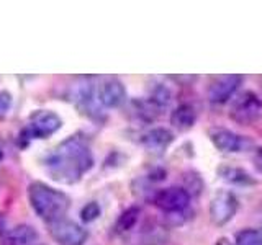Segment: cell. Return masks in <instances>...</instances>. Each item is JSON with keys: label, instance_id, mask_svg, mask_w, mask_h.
<instances>
[{"label": "cell", "instance_id": "obj_16", "mask_svg": "<svg viewBox=\"0 0 262 245\" xmlns=\"http://www.w3.org/2000/svg\"><path fill=\"white\" fill-rule=\"evenodd\" d=\"M236 245H262V232L257 229H243L236 234Z\"/></svg>", "mask_w": 262, "mask_h": 245}, {"label": "cell", "instance_id": "obj_2", "mask_svg": "<svg viewBox=\"0 0 262 245\" xmlns=\"http://www.w3.org/2000/svg\"><path fill=\"white\" fill-rule=\"evenodd\" d=\"M28 201L36 216H39L48 224L64 219L71 206L68 194L43 182H33L28 186Z\"/></svg>", "mask_w": 262, "mask_h": 245}, {"label": "cell", "instance_id": "obj_11", "mask_svg": "<svg viewBox=\"0 0 262 245\" xmlns=\"http://www.w3.org/2000/svg\"><path fill=\"white\" fill-rule=\"evenodd\" d=\"M216 175L223 180L225 183L231 185V186H241V188H248L254 186L257 182L248 170H244L241 167L236 165H229V163H221L216 168Z\"/></svg>", "mask_w": 262, "mask_h": 245}, {"label": "cell", "instance_id": "obj_5", "mask_svg": "<svg viewBox=\"0 0 262 245\" xmlns=\"http://www.w3.org/2000/svg\"><path fill=\"white\" fill-rule=\"evenodd\" d=\"M62 128V119L57 113L49 110H38L30 116L25 133L30 139H48Z\"/></svg>", "mask_w": 262, "mask_h": 245}, {"label": "cell", "instance_id": "obj_19", "mask_svg": "<svg viewBox=\"0 0 262 245\" xmlns=\"http://www.w3.org/2000/svg\"><path fill=\"white\" fill-rule=\"evenodd\" d=\"M252 162H254V167L257 168L259 174H262V145L256 147L252 154Z\"/></svg>", "mask_w": 262, "mask_h": 245}, {"label": "cell", "instance_id": "obj_4", "mask_svg": "<svg viewBox=\"0 0 262 245\" xmlns=\"http://www.w3.org/2000/svg\"><path fill=\"white\" fill-rule=\"evenodd\" d=\"M237 209H239V200L229 190L218 191L210 201L208 214L210 220L216 227H223L234 219Z\"/></svg>", "mask_w": 262, "mask_h": 245}, {"label": "cell", "instance_id": "obj_17", "mask_svg": "<svg viewBox=\"0 0 262 245\" xmlns=\"http://www.w3.org/2000/svg\"><path fill=\"white\" fill-rule=\"evenodd\" d=\"M100 214H102V208L97 201H90L80 209V219H82V223H85V224L94 223V220L100 217Z\"/></svg>", "mask_w": 262, "mask_h": 245}, {"label": "cell", "instance_id": "obj_3", "mask_svg": "<svg viewBox=\"0 0 262 245\" xmlns=\"http://www.w3.org/2000/svg\"><path fill=\"white\" fill-rule=\"evenodd\" d=\"M262 114V102L259 96L248 90L241 95L233 98L231 108H229V118H231L237 125L251 126L256 122Z\"/></svg>", "mask_w": 262, "mask_h": 245}, {"label": "cell", "instance_id": "obj_21", "mask_svg": "<svg viewBox=\"0 0 262 245\" xmlns=\"http://www.w3.org/2000/svg\"><path fill=\"white\" fill-rule=\"evenodd\" d=\"M216 245H231V242H229L228 239H225V237H221V239L216 240Z\"/></svg>", "mask_w": 262, "mask_h": 245}, {"label": "cell", "instance_id": "obj_14", "mask_svg": "<svg viewBox=\"0 0 262 245\" xmlns=\"http://www.w3.org/2000/svg\"><path fill=\"white\" fill-rule=\"evenodd\" d=\"M7 245H33L38 240V232L33 226H16L7 232Z\"/></svg>", "mask_w": 262, "mask_h": 245}, {"label": "cell", "instance_id": "obj_13", "mask_svg": "<svg viewBox=\"0 0 262 245\" xmlns=\"http://www.w3.org/2000/svg\"><path fill=\"white\" fill-rule=\"evenodd\" d=\"M196 122V110L190 103H182L172 111L170 125L179 131H188L195 126Z\"/></svg>", "mask_w": 262, "mask_h": 245}, {"label": "cell", "instance_id": "obj_20", "mask_svg": "<svg viewBox=\"0 0 262 245\" xmlns=\"http://www.w3.org/2000/svg\"><path fill=\"white\" fill-rule=\"evenodd\" d=\"M5 232V217H4V214L0 212V235H2Z\"/></svg>", "mask_w": 262, "mask_h": 245}, {"label": "cell", "instance_id": "obj_12", "mask_svg": "<svg viewBox=\"0 0 262 245\" xmlns=\"http://www.w3.org/2000/svg\"><path fill=\"white\" fill-rule=\"evenodd\" d=\"M174 133L167 128H152L149 129L147 133L143 134L141 137V142L146 149L149 151H156V152H161V151H166L167 147L174 142Z\"/></svg>", "mask_w": 262, "mask_h": 245}, {"label": "cell", "instance_id": "obj_10", "mask_svg": "<svg viewBox=\"0 0 262 245\" xmlns=\"http://www.w3.org/2000/svg\"><path fill=\"white\" fill-rule=\"evenodd\" d=\"M243 84V77L237 74L229 76H218L213 79L208 87V100L215 105H223L229 102Z\"/></svg>", "mask_w": 262, "mask_h": 245}, {"label": "cell", "instance_id": "obj_18", "mask_svg": "<svg viewBox=\"0 0 262 245\" xmlns=\"http://www.w3.org/2000/svg\"><path fill=\"white\" fill-rule=\"evenodd\" d=\"M12 93L7 92V90H0V114L2 113H7L10 110L12 106Z\"/></svg>", "mask_w": 262, "mask_h": 245}, {"label": "cell", "instance_id": "obj_7", "mask_svg": "<svg viewBox=\"0 0 262 245\" xmlns=\"http://www.w3.org/2000/svg\"><path fill=\"white\" fill-rule=\"evenodd\" d=\"M49 234L57 245H84L89 239L87 229L71 219H59L56 223L48 224Z\"/></svg>", "mask_w": 262, "mask_h": 245}, {"label": "cell", "instance_id": "obj_8", "mask_svg": "<svg viewBox=\"0 0 262 245\" xmlns=\"http://www.w3.org/2000/svg\"><path fill=\"white\" fill-rule=\"evenodd\" d=\"M210 141L215 145V149L225 154H239L252 149V141L249 137L241 136L231 129L215 128L210 131Z\"/></svg>", "mask_w": 262, "mask_h": 245}, {"label": "cell", "instance_id": "obj_15", "mask_svg": "<svg viewBox=\"0 0 262 245\" xmlns=\"http://www.w3.org/2000/svg\"><path fill=\"white\" fill-rule=\"evenodd\" d=\"M139 214H141V209L138 206H131L128 209H125L120 214L118 220H117V231L118 232H126V231H131L136 223L139 219Z\"/></svg>", "mask_w": 262, "mask_h": 245}, {"label": "cell", "instance_id": "obj_9", "mask_svg": "<svg viewBox=\"0 0 262 245\" xmlns=\"http://www.w3.org/2000/svg\"><path fill=\"white\" fill-rule=\"evenodd\" d=\"M95 96L103 108H118L126 100V88L120 79L108 77L97 85Z\"/></svg>", "mask_w": 262, "mask_h": 245}, {"label": "cell", "instance_id": "obj_1", "mask_svg": "<svg viewBox=\"0 0 262 245\" xmlns=\"http://www.w3.org/2000/svg\"><path fill=\"white\" fill-rule=\"evenodd\" d=\"M43 163L53 180L72 185L94 167V155L84 139L72 136L48 154Z\"/></svg>", "mask_w": 262, "mask_h": 245}, {"label": "cell", "instance_id": "obj_6", "mask_svg": "<svg viewBox=\"0 0 262 245\" xmlns=\"http://www.w3.org/2000/svg\"><path fill=\"white\" fill-rule=\"evenodd\" d=\"M190 193L182 186H169L154 194V204L166 214H180L190 204Z\"/></svg>", "mask_w": 262, "mask_h": 245}]
</instances>
